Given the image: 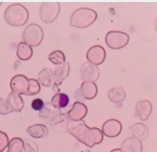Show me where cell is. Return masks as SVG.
Instances as JSON below:
<instances>
[{
    "label": "cell",
    "instance_id": "cell-2",
    "mask_svg": "<svg viewBox=\"0 0 157 152\" xmlns=\"http://www.w3.org/2000/svg\"><path fill=\"white\" fill-rule=\"evenodd\" d=\"M4 18L10 25L20 27L23 26L27 22L29 19V12L23 5L15 3L7 8L4 13Z\"/></svg>",
    "mask_w": 157,
    "mask_h": 152
},
{
    "label": "cell",
    "instance_id": "cell-18",
    "mask_svg": "<svg viewBox=\"0 0 157 152\" xmlns=\"http://www.w3.org/2000/svg\"><path fill=\"white\" fill-rule=\"evenodd\" d=\"M27 133L33 138H43L46 137L48 134V130L44 124H34L27 128Z\"/></svg>",
    "mask_w": 157,
    "mask_h": 152
},
{
    "label": "cell",
    "instance_id": "cell-8",
    "mask_svg": "<svg viewBox=\"0 0 157 152\" xmlns=\"http://www.w3.org/2000/svg\"><path fill=\"white\" fill-rule=\"evenodd\" d=\"M80 77L84 81L94 82L97 81L100 78V69L97 66H94L92 64L85 63L82 65L80 69Z\"/></svg>",
    "mask_w": 157,
    "mask_h": 152
},
{
    "label": "cell",
    "instance_id": "cell-30",
    "mask_svg": "<svg viewBox=\"0 0 157 152\" xmlns=\"http://www.w3.org/2000/svg\"><path fill=\"white\" fill-rule=\"evenodd\" d=\"M44 101L40 98H36L35 100H33L32 104H31V106H32V108L36 111H40L43 107H44Z\"/></svg>",
    "mask_w": 157,
    "mask_h": 152
},
{
    "label": "cell",
    "instance_id": "cell-19",
    "mask_svg": "<svg viewBox=\"0 0 157 152\" xmlns=\"http://www.w3.org/2000/svg\"><path fill=\"white\" fill-rule=\"evenodd\" d=\"M38 82L44 87H51L54 85L53 71L50 68H44L38 74Z\"/></svg>",
    "mask_w": 157,
    "mask_h": 152
},
{
    "label": "cell",
    "instance_id": "cell-23",
    "mask_svg": "<svg viewBox=\"0 0 157 152\" xmlns=\"http://www.w3.org/2000/svg\"><path fill=\"white\" fill-rule=\"evenodd\" d=\"M17 56L21 61H27L33 56V49L24 42H21L17 48Z\"/></svg>",
    "mask_w": 157,
    "mask_h": 152
},
{
    "label": "cell",
    "instance_id": "cell-33",
    "mask_svg": "<svg viewBox=\"0 0 157 152\" xmlns=\"http://www.w3.org/2000/svg\"><path fill=\"white\" fill-rule=\"evenodd\" d=\"M155 29H156V31H157V18L155 20Z\"/></svg>",
    "mask_w": 157,
    "mask_h": 152
},
{
    "label": "cell",
    "instance_id": "cell-35",
    "mask_svg": "<svg viewBox=\"0 0 157 152\" xmlns=\"http://www.w3.org/2000/svg\"><path fill=\"white\" fill-rule=\"evenodd\" d=\"M1 4H2V2H0V5H1Z\"/></svg>",
    "mask_w": 157,
    "mask_h": 152
},
{
    "label": "cell",
    "instance_id": "cell-28",
    "mask_svg": "<svg viewBox=\"0 0 157 152\" xmlns=\"http://www.w3.org/2000/svg\"><path fill=\"white\" fill-rule=\"evenodd\" d=\"M11 112L12 110L8 105L7 101H5L3 98L0 97V115H8Z\"/></svg>",
    "mask_w": 157,
    "mask_h": 152
},
{
    "label": "cell",
    "instance_id": "cell-25",
    "mask_svg": "<svg viewBox=\"0 0 157 152\" xmlns=\"http://www.w3.org/2000/svg\"><path fill=\"white\" fill-rule=\"evenodd\" d=\"M48 60L56 66H61L65 63V55L60 50H54L48 55Z\"/></svg>",
    "mask_w": 157,
    "mask_h": 152
},
{
    "label": "cell",
    "instance_id": "cell-14",
    "mask_svg": "<svg viewBox=\"0 0 157 152\" xmlns=\"http://www.w3.org/2000/svg\"><path fill=\"white\" fill-rule=\"evenodd\" d=\"M152 111V106L151 103L148 100H142L140 101L136 105V113L138 114L139 118L145 121L149 118Z\"/></svg>",
    "mask_w": 157,
    "mask_h": 152
},
{
    "label": "cell",
    "instance_id": "cell-12",
    "mask_svg": "<svg viewBox=\"0 0 157 152\" xmlns=\"http://www.w3.org/2000/svg\"><path fill=\"white\" fill-rule=\"evenodd\" d=\"M87 114V107L84 103L75 102L73 105V107L68 111L67 116L70 120L78 121L82 120Z\"/></svg>",
    "mask_w": 157,
    "mask_h": 152
},
{
    "label": "cell",
    "instance_id": "cell-10",
    "mask_svg": "<svg viewBox=\"0 0 157 152\" xmlns=\"http://www.w3.org/2000/svg\"><path fill=\"white\" fill-rule=\"evenodd\" d=\"M122 123L119 120L112 118V119H108L102 125V134L103 135L110 137V138H113L118 136L121 132H122Z\"/></svg>",
    "mask_w": 157,
    "mask_h": 152
},
{
    "label": "cell",
    "instance_id": "cell-3",
    "mask_svg": "<svg viewBox=\"0 0 157 152\" xmlns=\"http://www.w3.org/2000/svg\"><path fill=\"white\" fill-rule=\"evenodd\" d=\"M97 12L88 8H80L75 10L71 16V26L76 28H86L90 26L97 19Z\"/></svg>",
    "mask_w": 157,
    "mask_h": 152
},
{
    "label": "cell",
    "instance_id": "cell-5",
    "mask_svg": "<svg viewBox=\"0 0 157 152\" xmlns=\"http://www.w3.org/2000/svg\"><path fill=\"white\" fill-rule=\"evenodd\" d=\"M105 42L110 49L120 50L129 42V36L121 31H110L105 37Z\"/></svg>",
    "mask_w": 157,
    "mask_h": 152
},
{
    "label": "cell",
    "instance_id": "cell-24",
    "mask_svg": "<svg viewBox=\"0 0 157 152\" xmlns=\"http://www.w3.org/2000/svg\"><path fill=\"white\" fill-rule=\"evenodd\" d=\"M24 142L20 137H14L9 142L8 152H22Z\"/></svg>",
    "mask_w": 157,
    "mask_h": 152
},
{
    "label": "cell",
    "instance_id": "cell-16",
    "mask_svg": "<svg viewBox=\"0 0 157 152\" xmlns=\"http://www.w3.org/2000/svg\"><path fill=\"white\" fill-rule=\"evenodd\" d=\"M81 92L86 100H92L95 98L98 94V88L97 85L94 82L84 81L81 85Z\"/></svg>",
    "mask_w": 157,
    "mask_h": 152
},
{
    "label": "cell",
    "instance_id": "cell-1",
    "mask_svg": "<svg viewBox=\"0 0 157 152\" xmlns=\"http://www.w3.org/2000/svg\"><path fill=\"white\" fill-rule=\"evenodd\" d=\"M66 129L77 141L88 147L101 144L103 140V134L99 128H89L83 120L74 121L68 119Z\"/></svg>",
    "mask_w": 157,
    "mask_h": 152
},
{
    "label": "cell",
    "instance_id": "cell-21",
    "mask_svg": "<svg viewBox=\"0 0 157 152\" xmlns=\"http://www.w3.org/2000/svg\"><path fill=\"white\" fill-rule=\"evenodd\" d=\"M69 102H70L69 96L63 93H58L54 94L51 99V105L57 109L65 108L69 105Z\"/></svg>",
    "mask_w": 157,
    "mask_h": 152
},
{
    "label": "cell",
    "instance_id": "cell-29",
    "mask_svg": "<svg viewBox=\"0 0 157 152\" xmlns=\"http://www.w3.org/2000/svg\"><path fill=\"white\" fill-rule=\"evenodd\" d=\"M9 142L10 141L8 135L5 133L0 131V152H3L6 149V147H8Z\"/></svg>",
    "mask_w": 157,
    "mask_h": 152
},
{
    "label": "cell",
    "instance_id": "cell-17",
    "mask_svg": "<svg viewBox=\"0 0 157 152\" xmlns=\"http://www.w3.org/2000/svg\"><path fill=\"white\" fill-rule=\"evenodd\" d=\"M7 103L11 108V110L14 112H21L24 106V103L21 95L14 94V93H11L8 95Z\"/></svg>",
    "mask_w": 157,
    "mask_h": 152
},
{
    "label": "cell",
    "instance_id": "cell-26",
    "mask_svg": "<svg viewBox=\"0 0 157 152\" xmlns=\"http://www.w3.org/2000/svg\"><path fill=\"white\" fill-rule=\"evenodd\" d=\"M40 90H41V86H40L38 80L35 79V78H30L28 90H27L25 95H28V96L36 95L40 93Z\"/></svg>",
    "mask_w": 157,
    "mask_h": 152
},
{
    "label": "cell",
    "instance_id": "cell-6",
    "mask_svg": "<svg viewBox=\"0 0 157 152\" xmlns=\"http://www.w3.org/2000/svg\"><path fill=\"white\" fill-rule=\"evenodd\" d=\"M60 6L58 2H45L40 7V19L45 23H51L53 22L59 13Z\"/></svg>",
    "mask_w": 157,
    "mask_h": 152
},
{
    "label": "cell",
    "instance_id": "cell-20",
    "mask_svg": "<svg viewBox=\"0 0 157 152\" xmlns=\"http://www.w3.org/2000/svg\"><path fill=\"white\" fill-rule=\"evenodd\" d=\"M131 133L133 134V137L141 141L148 138L149 135V130L148 127L144 123H135L133 126L130 127Z\"/></svg>",
    "mask_w": 157,
    "mask_h": 152
},
{
    "label": "cell",
    "instance_id": "cell-31",
    "mask_svg": "<svg viewBox=\"0 0 157 152\" xmlns=\"http://www.w3.org/2000/svg\"><path fill=\"white\" fill-rule=\"evenodd\" d=\"M75 99H76V102H79V103H83L86 100L80 89L77 90L76 92H75Z\"/></svg>",
    "mask_w": 157,
    "mask_h": 152
},
{
    "label": "cell",
    "instance_id": "cell-22",
    "mask_svg": "<svg viewBox=\"0 0 157 152\" xmlns=\"http://www.w3.org/2000/svg\"><path fill=\"white\" fill-rule=\"evenodd\" d=\"M108 97L113 103H122L125 99V92L123 87H114L109 90Z\"/></svg>",
    "mask_w": 157,
    "mask_h": 152
},
{
    "label": "cell",
    "instance_id": "cell-27",
    "mask_svg": "<svg viewBox=\"0 0 157 152\" xmlns=\"http://www.w3.org/2000/svg\"><path fill=\"white\" fill-rule=\"evenodd\" d=\"M23 142H24V146L22 152H38V147L35 142L28 139Z\"/></svg>",
    "mask_w": 157,
    "mask_h": 152
},
{
    "label": "cell",
    "instance_id": "cell-15",
    "mask_svg": "<svg viewBox=\"0 0 157 152\" xmlns=\"http://www.w3.org/2000/svg\"><path fill=\"white\" fill-rule=\"evenodd\" d=\"M59 113H60V109L55 108L51 105V103H47L44 105V107L39 111V117L43 118L44 120L48 121L49 124H52L53 119Z\"/></svg>",
    "mask_w": 157,
    "mask_h": 152
},
{
    "label": "cell",
    "instance_id": "cell-11",
    "mask_svg": "<svg viewBox=\"0 0 157 152\" xmlns=\"http://www.w3.org/2000/svg\"><path fill=\"white\" fill-rule=\"evenodd\" d=\"M69 73H70V65L68 63H64L63 65L59 66L55 69V71L53 72V77H54L53 90H54V92H56L57 94L59 93V86L68 77Z\"/></svg>",
    "mask_w": 157,
    "mask_h": 152
},
{
    "label": "cell",
    "instance_id": "cell-7",
    "mask_svg": "<svg viewBox=\"0 0 157 152\" xmlns=\"http://www.w3.org/2000/svg\"><path fill=\"white\" fill-rule=\"evenodd\" d=\"M105 58H106V51L100 45L91 47L86 52V59L88 61V63L97 66L104 62Z\"/></svg>",
    "mask_w": 157,
    "mask_h": 152
},
{
    "label": "cell",
    "instance_id": "cell-9",
    "mask_svg": "<svg viewBox=\"0 0 157 152\" xmlns=\"http://www.w3.org/2000/svg\"><path fill=\"white\" fill-rule=\"evenodd\" d=\"M29 86V79L23 75H16L10 80V89L12 93L19 95L25 94Z\"/></svg>",
    "mask_w": 157,
    "mask_h": 152
},
{
    "label": "cell",
    "instance_id": "cell-13",
    "mask_svg": "<svg viewBox=\"0 0 157 152\" xmlns=\"http://www.w3.org/2000/svg\"><path fill=\"white\" fill-rule=\"evenodd\" d=\"M142 148L141 141L134 137H129L122 142L120 149L122 152H142Z\"/></svg>",
    "mask_w": 157,
    "mask_h": 152
},
{
    "label": "cell",
    "instance_id": "cell-32",
    "mask_svg": "<svg viewBox=\"0 0 157 152\" xmlns=\"http://www.w3.org/2000/svg\"><path fill=\"white\" fill-rule=\"evenodd\" d=\"M111 152H122V150L120 148H115V149H113Z\"/></svg>",
    "mask_w": 157,
    "mask_h": 152
},
{
    "label": "cell",
    "instance_id": "cell-4",
    "mask_svg": "<svg viewBox=\"0 0 157 152\" xmlns=\"http://www.w3.org/2000/svg\"><path fill=\"white\" fill-rule=\"evenodd\" d=\"M44 38V32L41 26L36 23H31L25 27L22 33L24 43L31 47H37L40 45Z\"/></svg>",
    "mask_w": 157,
    "mask_h": 152
},
{
    "label": "cell",
    "instance_id": "cell-34",
    "mask_svg": "<svg viewBox=\"0 0 157 152\" xmlns=\"http://www.w3.org/2000/svg\"><path fill=\"white\" fill-rule=\"evenodd\" d=\"M84 152H91V151H89V150H85Z\"/></svg>",
    "mask_w": 157,
    "mask_h": 152
}]
</instances>
